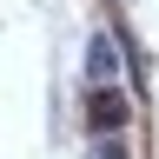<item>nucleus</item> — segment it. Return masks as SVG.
<instances>
[{
	"instance_id": "nucleus-1",
	"label": "nucleus",
	"mask_w": 159,
	"mask_h": 159,
	"mask_svg": "<svg viewBox=\"0 0 159 159\" xmlns=\"http://www.w3.org/2000/svg\"><path fill=\"white\" fill-rule=\"evenodd\" d=\"M86 113H93V126H126V99H119L113 86H99V93H93V106H86Z\"/></svg>"
},
{
	"instance_id": "nucleus-2",
	"label": "nucleus",
	"mask_w": 159,
	"mask_h": 159,
	"mask_svg": "<svg viewBox=\"0 0 159 159\" xmlns=\"http://www.w3.org/2000/svg\"><path fill=\"white\" fill-rule=\"evenodd\" d=\"M86 73H93V86H106V80H113V40H106V33L86 40Z\"/></svg>"
}]
</instances>
